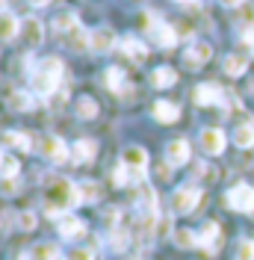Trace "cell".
<instances>
[{
  "mask_svg": "<svg viewBox=\"0 0 254 260\" xmlns=\"http://www.w3.org/2000/svg\"><path fill=\"white\" fill-rule=\"evenodd\" d=\"M83 204L77 192V183H71L68 178H50L45 186V207L50 216H62L65 210Z\"/></svg>",
  "mask_w": 254,
  "mask_h": 260,
  "instance_id": "6da1fadb",
  "label": "cell"
},
{
  "mask_svg": "<svg viewBox=\"0 0 254 260\" xmlns=\"http://www.w3.org/2000/svg\"><path fill=\"white\" fill-rule=\"evenodd\" d=\"M62 80V59L59 56H42L39 62L33 65L30 71V83H33V92L36 95H53L56 86Z\"/></svg>",
  "mask_w": 254,
  "mask_h": 260,
  "instance_id": "7a4b0ae2",
  "label": "cell"
},
{
  "mask_svg": "<svg viewBox=\"0 0 254 260\" xmlns=\"http://www.w3.org/2000/svg\"><path fill=\"white\" fill-rule=\"evenodd\" d=\"M145 24H148V36H151L154 45H160V48H172V45H177L180 32H177L172 24H163L157 15H145Z\"/></svg>",
  "mask_w": 254,
  "mask_h": 260,
  "instance_id": "3957f363",
  "label": "cell"
},
{
  "mask_svg": "<svg viewBox=\"0 0 254 260\" xmlns=\"http://www.w3.org/2000/svg\"><path fill=\"white\" fill-rule=\"evenodd\" d=\"M225 204L237 213H254V186H248V183L231 186L225 195Z\"/></svg>",
  "mask_w": 254,
  "mask_h": 260,
  "instance_id": "277c9868",
  "label": "cell"
},
{
  "mask_svg": "<svg viewBox=\"0 0 254 260\" xmlns=\"http://www.w3.org/2000/svg\"><path fill=\"white\" fill-rule=\"evenodd\" d=\"M198 204H201V189H195V186H180L172 195V210L180 213V216L192 213Z\"/></svg>",
  "mask_w": 254,
  "mask_h": 260,
  "instance_id": "5b68a950",
  "label": "cell"
},
{
  "mask_svg": "<svg viewBox=\"0 0 254 260\" xmlns=\"http://www.w3.org/2000/svg\"><path fill=\"white\" fill-rule=\"evenodd\" d=\"M39 154L50 162H65L71 151H68V145H65L59 136H42L39 139Z\"/></svg>",
  "mask_w": 254,
  "mask_h": 260,
  "instance_id": "8992f818",
  "label": "cell"
},
{
  "mask_svg": "<svg viewBox=\"0 0 254 260\" xmlns=\"http://www.w3.org/2000/svg\"><path fill=\"white\" fill-rule=\"evenodd\" d=\"M210 56H213V48L207 42H192L189 48L183 50V65L189 71H198V68H204L210 62Z\"/></svg>",
  "mask_w": 254,
  "mask_h": 260,
  "instance_id": "52a82bcc",
  "label": "cell"
},
{
  "mask_svg": "<svg viewBox=\"0 0 254 260\" xmlns=\"http://www.w3.org/2000/svg\"><path fill=\"white\" fill-rule=\"evenodd\" d=\"M225 133L219 127H204L201 130V136H198V145H201V151L204 154H210V157H216V154H222L225 151Z\"/></svg>",
  "mask_w": 254,
  "mask_h": 260,
  "instance_id": "ba28073f",
  "label": "cell"
},
{
  "mask_svg": "<svg viewBox=\"0 0 254 260\" xmlns=\"http://www.w3.org/2000/svg\"><path fill=\"white\" fill-rule=\"evenodd\" d=\"M21 42H24L27 48H42V42H45V24H42L39 18L21 21Z\"/></svg>",
  "mask_w": 254,
  "mask_h": 260,
  "instance_id": "9c48e42d",
  "label": "cell"
},
{
  "mask_svg": "<svg viewBox=\"0 0 254 260\" xmlns=\"http://www.w3.org/2000/svg\"><path fill=\"white\" fill-rule=\"evenodd\" d=\"M115 45H118V39H115L112 30H107V27L89 30V50H92V53H110Z\"/></svg>",
  "mask_w": 254,
  "mask_h": 260,
  "instance_id": "30bf717a",
  "label": "cell"
},
{
  "mask_svg": "<svg viewBox=\"0 0 254 260\" xmlns=\"http://www.w3.org/2000/svg\"><path fill=\"white\" fill-rule=\"evenodd\" d=\"M192 98H195V107H216V104H222L225 92L216 83H201V86H195Z\"/></svg>",
  "mask_w": 254,
  "mask_h": 260,
  "instance_id": "8fae6325",
  "label": "cell"
},
{
  "mask_svg": "<svg viewBox=\"0 0 254 260\" xmlns=\"http://www.w3.org/2000/svg\"><path fill=\"white\" fill-rule=\"evenodd\" d=\"M56 231H59L62 240H77V237L86 234V225H83V219H77V216L62 213V216H56Z\"/></svg>",
  "mask_w": 254,
  "mask_h": 260,
  "instance_id": "7c38bea8",
  "label": "cell"
},
{
  "mask_svg": "<svg viewBox=\"0 0 254 260\" xmlns=\"http://www.w3.org/2000/svg\"><path fill=\"white\" fill-rule=\"evenodd\" d=\"M237 27H239V39L245 45H254V3H242L239 6Z\"/></svg>",
  "mask_w": 254,
  "mask_h": 260,
  "instance_id": "4fadbf2b",
  "label": "cell"
},
{
  "mask_svg": "<svg viewBox=\"0 0 254 260\" xmlns=\"http://www.w3.org/2000/svg\"><path fill=\"white\" fill-rule=\"evenodd\" d=\"M198 245L204 248L207 254H216V248L222 245V231H219L216 222H207V225L201 228V234H198Z\"/></svg>",
  "mask_w": 254,
  "mask_h": 260,
  "instance_id": "5bb4252c",
  "label": "cell"
},
{
  "mask_svg": "<svg viewBox=\"0 0 254 260\" xmlns=\"http://www.w3.org/2000/svg\"><path fill=\"white\" fill-rule=\"evenodd\" d=\"M189 154H192V148H189L186 139H172V142L166 145V162H172V166L189 162Z\"/></svg>",
  "mask_w": 254,
  "mask_h": 260,
  "instance_id": "9a60e30c",
  "label": "cell"
},
{
  "mask_svg": "<svg viewBox=\"0 0 254 260\" xmlns=\"http://www.w3.org/2000/svg\"><path fill=\"white\" fill-rule=\"evenodd\" d=\"M121 166L133 169V172H145V169H148V154H145V148H139V145L124 148V151H121Z\"/></svg>",
  "mask_w": 254,
  "mask_h": 260,
  "instance_id": "2e32d148",
  "label": "cell"
},
{
  "mask_svg": "<svg viewBox=\"0 0 254 260\" xmlns=\"http://www.w3.org/2000/svg\"><path fill=\"white\" fill-rule=\"evenodd\" d=\"M151 113H154V118H157L160 124H172V121L180 118V107H177L175 101H154Z\"/></svg>",
  "mask_w": 254,
  "mask_h": 260,
  "instance_id": "e0dca14e",
  "label": "cell"
},
{
  "mask_svg": "<svg viewBox=\"0 0 254 260\" xmlns=\"http://www.w3.org/2000/svg\"><path fill=\"white\" fill-rule=\"evenodd\" d=\"M104 83H107V89H112L118 98L130 95V83H127V77H124V71H121V68H107Z\"/></svg>",
  "mask_w": 254,
  "mask_h": 260,
  "instance_id": "ac0fdd59",
  "label": "cell"
},
{
  "mask_svg": "<svg viewBox=\"0 0 254 260\" xmlns=\"http://www.w3.org/2000/svg\"><path fill=\"white\" fill-rule=\"evenodd\" d=\"M118 45H121V50H124V56L130 59V62L142 65L145 59H148V48H145V45L139 42V39H133V36H127V39H121Z\"/></svg>",
  "mask_w": 254,
  "mask_h": 260,
  "instance_id": "d6986e66",
  "label": "cell"
},
{
  "mask_svg": "<svg viewBox=\"0 0 254 260\" xmlns=\"http://www.w3.org/2000/svg\"><path fill=\"white\" fill-rule=\"evenodd\" d=\"M136 204H139V216H157V192L142 183L139 186V198H136Z\"/></svg>",
  "mask_w": 254,
  "mask_h": 260,
  "instance_id": "ffe728a7",
  "label": "cell"
},
{
  "mask_svg": "<svg viewBox=\"0 0 254 260\" xmlns=\"http://www.w3.org/2000/svg\"><path fill=\"white\" fill-rule=\"evenodd\" d=\"M21 36V21L12 12H0V42H12Z\"/></svg>",
  "mask_w": 254,
  "mask_h": 260,
  "instance_id": "44dd1931",
  "label": "cell"
},
{
  "mask_svg": "<svg viewBox=\"0 0 254 260\" xmlns=\"http://www.w3.org/2000/svg\"><path fill=\"white\" fill-rule=\"evenodd\" d=\"M98 154V145L92 142V139H77L74 145H71V160L77 162H92V157Z\"/></svg>",
  "mask_w": 254,
  "mask_h": 260,
  "instance_id": "7402d4cb",
  "label": "cell"
},
{
  "mask_svg": "<svg viewBox=\"0 0 254 260\" xmlns=\"http://www.w3.org/2000/svg\"><path fill=\"white\" fill-rule=\"evenodd\" d=\"M225 74L228 77H239V74H245V68H248V53H228L225 56Z\"/></svg>",
  "mask_w": 254,
  "mask_h": 260,
  "instance_id": "603a6c76",
  "label": "cell"
},
{
  "mask_svg": "<svg viewBox=\"0 0 254 260\" xmlns=\"http://www.w3.org/2000/svg\"><path fill=\"white\" fill-rule=\"evenodd\" d=\"M59 42H62L68 50H80V48H89V32H83V27H74V30H68L65 36H59Z\"/></svg>",
  "mask_w": 254,
  "mask_h": 260,
  "instance_id": "cb8c5ba5",
  "label": "cell"
},
{
  "mask_svg": "<svg viewBox=\"0 0 254 260\" xmlns=\"http://www.w3.org/2000/svg\"><path fill=\"white\" fill-rule=\"evenodd\" d=\"M175 83H177V74H175V68H169V65H160V68L151 71V86H157V89H169Z\"/></svg>",
  "mask_w": 254,
  "mask_h": 260,
  "instance_id": "d4e9b609",
  "label": "cell"
},
{
  "mask_svg": "<svg viewBox=\"0 0 254 260\" xmlns=\"http://www.w3.org/2000/svg\"><path fill=\"white\" fill-rule=\"evenodd\" d=\"M27 260H59V248L56 243H36L27 251Z\"/></svg>",
  "mask_w": 254,
  "mask_h": 260,
  "instance_id": "484cf974",
  "label": "cell"
},
{
  "mask_svg": "<svg viewBox=\"0 0 254 260\" xmlns=\"http://www.w3.org/2000/svg\"><path fill=\"white\" fill-rule=\"evenodd\" d=\"M234 145L237 148H254V124L251 121H242V124H237V130H234Z\"/></svg>",
  "mask_w": 254,
  "mask_h": 260,
  "instance_id": "4316f807",
  "label": "cell"
},
{
  "mask_svg": "<svg viewBox=\"0 0 254 260\" xmlns=\"http://www.w3.org/2000/svg\"><path fill=\"white\" fill-rule=\"evenodd\" d=\"M18 172H21V162H18V157H12V154H3V151H0V178H3V180H15Z\"/></svg>",
  "mask_w": 254,
  "mask_h": 260,
  "instance_id": "83f0119b",
  "label": "cell"
},
{
  "mask_svg": "<svg viewBox=\"0 0 254 260\" xmlns=\"http://www.w3.org/2000/svg\"><path fill=\"white\" fill-rule=\"evenodd\" d=\"M77 24H80V21H77V15H74V12H59V15L50 21V27H53V32H56V36H65L68 30H74Z\"/></svg>",
  "mask_w": 254,
  "mask_h": 260,
  "instance_id": "f1b7e54d",
  "label": "cell"
},
{
  "mask_svg": "<svg viewBox=\"0 0 254 260\" xmlns=\"http://www.w3.org/2000/svg\"><path fill=\"white\" fill-rule=\"evenodd\" d=\"M172 240H175L177 248H195L198 245V234L189 231V228H177L175 234H172Z\"/></svg>",
  "mask_w": 254,
  "mask_h": 260,
  "instance_id": "f546056e",
  "label": "cell"
},
{
  "mask_svg": "<svg viewBox=\"0 0 254 260\" xmlns=\"http://www.w3.org/2000/svg\"><path fill=\"white\" fill-rule=\"evenodd\" d=\"M77 192H80V201H83V204H95L98 195H101V189H98L95 180H80V183H77Z\"/></svg>",
  "mask_w": 254,
  "mask_h": 260,
  "instance_id": "4dcf8cb0",
  "label": "cell"
},
{
  "mask_svg": "<svg viewBox=\"0 0 254 260\" xmlns=\"http://www.w3.org/2000/svg\"><path fill=\"white\" fill-rule=\"evenodd\" d=\"M3 142L18 148V151H33V139L27 136V133H18V130H9V133L3 136Z\"/></svg>",
  "mask_w": 254,
  "mask_h": 260,
  "instance_id": "1f68e13d",
  "label": "cell"
},
{
  "mask_svg": "<svg viewBox=\"0 0 254 260\" xmlns=\"http://www.w3.org/2000/svg\"><path fill=\"white\" fill-rule=\"evenodd\" d=\"M9 107H12L15 113H27V110L36 107V101H33L30 92H15V95L9 98Z\"/></svg>",
  "mask_w": 254,
  "mask_h": 260,
  "instance_id": "d6a6232c",
  "label": "cell"
},
{
  "mask_svg": "<svg viewBox=\"0 0 254 260\" xmlns=\"http://www.w3.org/2000/svg\"><path fill=\"white\" fill-rule=\"evenodd\" d=\"M77 115L80 118H95L98 115V104L92 98H80L77 101Z\"/></svg>",
  "mask_w": 254,
  "mask_h": 260,
  "instance_id": "836d02e7",
  "label": "cell"
},
{
  "mask_svg": "<svg viewBox=\"0 0 254 260\" xmlns=\"http://www.w3.org/2000/svg\"><path fill=\"white\" fill-rule=\"evenodd\" d=\"M237 260H254V240H239L237 243Z\"/></svg>",
  "mask_w": 254,
  "mask_h": 260,
  "instance_id": "e575fe53",
  "label": "cell"
},
{
  "mask_svg": "<svg viewBox=\"0 0 254 260\" xmlns=\"http://www.w3.org/2000/svg\"><path fill=\"white\" fill-rule=\"evenodd\" d=\"M110 243H112V248H115V251H124L127 245H130V237H127L124 231H115V228H112V237H110Z\"/></svg>",
  "mask_w": 254,
  "mask_h": 260,
  "instance_id": "d590c367",
  "label": "cell"
},
{
  "mask_svg": "<svg viewBox=\"0 0 254 260\" xmlns=\"http://www.w3.org/2000/svg\"><path fill=\"white\" fill-rule=\"evenodd\" d=\"M65 260H95V251L92 248H71Z\"/></svg>",
  "mask_w": 254,
  "mask_h": 260,
  "instance_id": "8d00e7d4",
  "label": "cell"
},
{
  "mask_svg": "<svg viewBox=\"0 0 254 260\" xmlns=\"http://www.w3.org/2000/svg\"><path fill=\"white\" fill-rule=\"evenodd\" d=\"M18 228H21V231H33V228H36V216H33V213H21V216H18Z\"/></svg>",
  "mask_w": 254,
  "mask_h": 260,
  "instance_id": "74e56055",
  "label": "cell"
},
{
  "mask_svg": "<svg viewBox=\"0 0 254 260\" xmlns=\"http://www.w3.org/2000/svg\"><path fill=\"white\" fill-rule=\"evenodd\" d=\"M195 178H204V180H216V169H210V166H198V169H195Z\"/></svg>",
  "mask_w": 254,
  "mask_h": 260,
  "instance_id": "f35d334b",
  "label": "cell"
},
{
  "mask_svg": "<svg viewBox=\"0 0 254 260\" xmlns=\"http://www.w3.org/2000/svg\"><path fill=\"white\" fill-rule=\"evenodd\" d=\"M245 0H222V6H231V9H239Z\"/></svg>",
  "mask_w": 254,
  "mask_h": 260,
  "instance_id": "ab89813d",
  "label": "cell"
},
{
  "mask_svg": "<svg viewBox=\"0 0 254 260\" xmlns=\"http://www.w3.org/2000/svg\"><path fill=\"white\" fill-rule=\"evenodd\" d=\"M33 6H50V3H53V0H30Z\"/></svg>",
  "mask_w": 254,
  "mask_h": 260,
  "instance_id": "60d3db41",
  "label": "cell"
}]
</instances>
